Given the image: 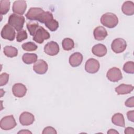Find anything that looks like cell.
<instances>
[{
	"label": "cell",
	"instance_id": "obj_1",
	"mask_svg": "<svg viewBox=\"0 0 134 134\" xmlns=\"http://www.w3.org/2000/svg\"><path fill=\"white\" fill-rule=\"evenodd\" d=\"M47 16V11L45 12L39 7H31L26 14L27 19L31 21H38L42 24H43Z\"/></svg>",
	"mask_w": 134,
	"mask_h": 134
},
{
	"label": "cell",
	"instance_id": "obj_2",
	"mask_svg": "<svg viewBox=\"0 0 134 134\" xmlns=\"http://www.w3.org/2000/svg\"><path fill=\"white\" fill-rule=\"evenodd\" d=\"M100 21L103 26L108 28H113L118 24L117 16L112 13H106L103 14L100 18Z\"/></svg>",
	"mask_w": 134,
	"mask_h": 134
},
{
	"label": "cell",
	"instance_id": "obj_3",
	"mask_svg": "<svg viewBox=\"0 0 134 134\" xmlns=\"http://www.w3.org/2000/svg\"><path fill=\"white\" fill-rule=\"evenodd\" d=\"M25 17L16 14H11L8 19V24L16 30L19 31L22 30L25 23Z\"/></svg>",
	"mask_w": 134,
	"mask_h": 134
},
{
	"label": "cell",
	"instance_id": "obj_4",
	"mask_svg": "<svg viewBox=\"0 0 134 134\" xmlns=\"http://www.w3.org/2000/svg\"><path fill=\"white\" fill-rule=\"evenodd\" d=\"M17 125L13 115H8L2 118L0 121V127L4 130H9L16 127Z\"/></svg>",
	"mask_w": 134,
	"mask_h": 134
},
{
	"label": "cell",
	"instance_id": "obj_5",
	"mask_svg": "<svg viewBox=\"0 0 134 134\" xmlns=\"http://www.w3.org/2000/svg\"><path fill=\"white\" fill-rule=\"evenodd\" d=\"M50 37V34L42 26H39L33 36L32 39L38 43H42L44 40H47Z\"/></svg>",
	"mask_w": 134,
	"mask_h": 134
},
{
	"label": "cell",
	"instance_id": "obj_6",
	"mask_svg": "<svg viewBox=\"0 0 134 134\" xmlns=\"http://www.w3.org/2000/svg\"><path fill=\"white\" fill-rule=\"evenodd\" d=\"M126 48V41L124 39L120 38L114 39L111 44V48L116 53H120L124 52Z\"/></svg>",
	"mask_w": 134,
	"mask_h": 134
},
{
	"label": "cell",
	"instance_id": "obj_7",
	"mask_svg": "<svg viewBox=\"0 0 134 134\" xmlns=\"http://www.w3.org/2000/svg\"><path fill=\"white\" fill-rule=\"evenodd\" d=\"M1 37L4 39L9 41H13L15 39L16 32L15 31L11 26L8 24L4 25L1 32Z\"/></svg>",
	"mask_w": 134,
	"mask_h": 134
},
{
	"label": "cell",
	"instance_id": "obj_8",
	"mask_svg": "<svg viewBox=\"0 0 134 134\" xmlns=\"http://www.w3.org/2000/svg\"><path fill=\"white\" fill-rule=\"evenodd\" d=\"M100 64L98 60L94 58L88 59L85 64V71L91 74L97 72L99 69Z\"/></svg>",
	"mask_w": 134,
	"mask_h": 134
},
{
	"label": "cell",
	"instance_id": "obj_9",
	"mask_svg": "<svg viewBox=\"0 0 134 134\" xmlns=\"http://www.w3.org/2000/svg\"><path fill=\"white\" fill-rule=\"evenodd\" d=\"M106 77L108 80L113 82H117L122 79L120 70L116 67H113L109 69L107 72Z\"/></svg>",
	"mask_w": 134,
	"mask_h": 134
},
{
	"label": "cell",
	"instance_id": "obj_10",
	"mask_svg": "<svg viewBox=\"0 0 134 134\" xmlns=\"http://www.w3.org/2000/svg\"><path fill=\"white\" fill-rule=\"evenodd\" d=\"M60 49L58 44L53 41L48 42L44 47V52L50 56L57 55L59 52Z\"/></svg>",
	"mask_w": 134,
	"mask_h": 134
},
{
	"label": "cell",
	"instance_id": "obj_11",
	"mask_svg": "<svg viewBox=\"0 0 134 134\" xmlns=\"http://www.w3.org/2000/svg\"><path fill=\"white\" fill-rule=\"evenodd\" d=\"M48 69V64L43 60H38L33 65L34 71L38 74H43L46 73Z\"/></svg>",
	"mask_w": 134,
	"mask_h": 134
},
{
	"label": "cell",
	"instance_id": "obj_12",
	"mask_svg": "<svg viewBox=\"0 0 134 134\" xmlns=\"http://www.w3.org/2000/svg\"><path fill=\"white\" fill-rule=\"evenodd\" d=\"M27 8V4L25 1H16L14 2L12 10L14 14L19 15H23Z\"/></svg>",
	"mask_w": 134,
	"mask_h": 134
},
{
	"label": "cell",
	"instance_id": "obj_13",
	"mask_svg": "<svg viewBox=\"0 0 134 134\" xmlns=\"http://www.w3.org/2000/svg\"><path fill=\"white\" fill-rule=\"evenodd\" d=\"M35 116L28 111H24L19 116V122L23 126H29L34 123Z\"/></svg>",
	"mask_w": 134,
	"mask_h": 134
},
{
	"label": "cell",
	"instance_id": "obj_14",
	"mask_svg": "<svg viewBox=\"0 0 134 134\" xmlns=\"http://www.w3.org/2000/svg\"><path fill=\"white\" fill-rule=\"evenodd\" d=\"M27 88L22 83H16L12 87V93L13 95L18 98L24 97L27 92Z\"/></svg>",
	"mask_w": 134,
	"mask_h": 134
},
{
	"label": "cell",
	"instance_id": "obj_15",
	"mask_svg": "<svg viewBox=\"0 0 134 134\" xmlns=\"http://www.w3.org/2000/svg\"><path fill=\"white\" fill-rule=\"evenodd\" d=\"M94 37L95 40L101 41L105 39L108 34L106 29L103 26H98L96 27L93 31Z\"/></svg>",
	"mask_w": 134,
	"mask_h": 134
},
{
	"label": "cell",
	"instance_id": "obj_16",
	"mask_svg": "<svg viewBox=\"0 0 134 134\" xmlns=\"http://www.w3.org/2000/svg\"><path fill=\"white\" fill-rule=\"evenodd\" d=\"M83 61L82 54L78 52H74L71 54L69 58V62L72 67H77L79 66Z\"/></svg>",
	"mask_w": 134,
	"mask_h": 134
},
{
	"label": "cell",
	"instance_id": "obj_17",
	"mask_svg": "<svg viewBox=\"0 0 134 134\" xmlns=\"http://www.w3.org/2000/svg\"><path fill=\"white\" fill-rule=\"evenodd\" d=\"M107 48L105 45L102 43H98L94 45L92 49V52L93 54L98 57H102L107 53Z\"/></svg>",
	"mask_w": 134,
	"mask_h": 134
},
{
	"label": "cell",
	"instance_id": "obj_18",
	"mask_svg": "<svg viewBox=\"0 0 134 134\" xmlns=\"http://www.w3.org/2000/svg\"><path fill=\"white\" fill-rule=\"evenodd\" d=\"M133 90V86L130 84H121L115 89L118 95H124L130 93Z\"/></svg>",
	"mask_w": 134,
	"mask_h": 134
},
{
	"label": "cell",
	"instance_id": "obj_19",
	"mask_svg": "<svg viewBox=\"0 0 134 134\" xmlns=\"http://www.w3.org/2000/svg\"><path fill=\"white\" fill-rule=\"evenodd\" d=\"M122 13L127 16H131L134 14V3L132 1H126L121 7Z\"/></svg>",
	"mask_w": 134,
	"mask_h": 134
},
{
	"label": "cell",
	"instance_id": "obj_20",
	"mask_svg": "<svg viewBox=\"0 0 134 134\" xmlns=\"http://www.w3.org/2000/svg\"><path fill=\"white\" fill-rule=\"evenodd\" d=\"M111 121L115 125L119 127H125V119L123 115L121 113H118L115 114L111 118Z\"/></svg>",
	"mask_w": 134,
	"mask_h": 134
},
{
	"label": "cell",
	"instance_id": "obj_21",
	"mask_svg": "<svg viewBox=\"0 0 134 134\" xmlns=\"http://www.w3.org/2000/svg\"><path fill=\"white\" fill-rule=\"evenodd\" d=\"M38 56L36 53H24L22 57L23 62L27 64H30L35 63L37 61Z\"/></svg>",
	"mask_w": 134,
	"mask_h": 134
},
{
	"label": "cell",
	"instance_id": "obj_22",
	"mask_svg": "<svg viewBox=\"0 0 134 134\" xmlns=\"http://www.w3.org/2000/svg\"><path fill=\"white\" fill-rule=\"evenodd\" d=\"M4 54L9 58L15 57L18 54V50L15 47L10 46H6L4 48Z\"/></svg>",
	"mask_w": 134,
	"mask_h": 134
},
{
	"label": "cell",
	"instance_id": "obj_23",
	"mask_svg": "<svg viewBox=\"0 0 134 134\" xmlns=\"http://www.w3.org/2000/svg\"><path fill=\"white\" fill-rule=\"evenodd\" d=\"M62 46L64 50L69 51L74 48V42L72 39L65 38L62 41Z\"/></svg>",
	"mask_w": 134,
	"mask_h": 134
},
{
	"label": "cell",
	"instance_id": "obj_24",
	"mask_svg": "<svg viewBox=\"0 0 134 134\" xmlns=\"http://www.w3.org/2000/svg\"><path fill=\"white\" fill-rule=\"evenodd\" d=\"M10 2L9 1H0V9L1 15H5L8 12L10 8Z\"/></svg>",
	"mask_w": 134,
	"mask_h": 134
},
{
	"label": "cell",
	"instance_id": "obj_25",
	"mask_svg": "<svg viewBox=\"0 0 134 134\" xmlns=\"http://www.w3.org/2000/svg\"><path fill=\"white\" fill-rule=\"evenodd\" d=\"M26 26H27V28L29 32L30 35L32 36H34V35H35L37 29L39 27V24L37 22L32 21L27 23Z\"/></svg>",
	"mask_w": 134,
	"mask_h": 134
},
{
	"label": "cell",
	"instance_id": "obj_26",
	"mask_svg": "<svg viewBox=\"0 0 134 134\" xmlns=\"http://www.w3.org/2000/svg\"><path fill=\"white\" fill-rule=\"evenodd\" d=\"M45 26L51 31H54L59 27V23L54 19H51L44 24Z\"/></svg>",
	"mask_w": 134,
	"mask_h": 134
},
{
	"label": "cell",
	"instance_id": "obj_27",
	"mask_svg": "<svg viewBox=\"0 0 134 134\" xmlns=\"http://www.w3.org/2000/svg\"><path fill=\"white\" fill-rule=\"evenodd\" d=\"M21 47L24 50L27 51H35L38 48V46L34 42L31 41L24 43L21 45Z\"/></svg>",
	"mask_w": 134,
	"mask_h": 134
},
{
	"label": "cell",
	"instance_id": "obj_28",
	"mask_svg": "<svg viewBox=\"0 0 134 134\" xmlns=\"http://www.w3.org/2000/svg\"><path fill=\"white\" fill-rule=\"evenodd\" d=\"M123 70L127 73H134V62L133 61H128L123 66Z\"/></svg>",
	"mask_w": 134,
	"mask_h": 134
},
{
	"label": "cell",
	"instance_id": "obj_29",
	"mask_svg": "<svg viewBox=\"0 0 134 134\" xmlns=\"http://www.w3.org/2000/svg\"><path fill=\"white\" fill-rule=\"evenodd\" d=\"M28 37L27 34L26 30H21L18 32L16 36V40L18 42H20L24 40H26Z\"/></svg>",
	"mask_w": 134,
	"mask_h": 134
},
{
	"label": "cell",
	"instance_id": "obj_30",
	"mask_svg": "<svg viewBox=\"0 0 134 134\" xmlns=\"http://www.w3.org/2000/svg\"><path fill=\"white\" fill-rule=\"evenodd\" d=\"M9 74L7 73H3L0 75V86L6 85L8 82Z\"/></svg>",
	"mask_w": 134,
	"mask_h": 134
},
{
	"label": "cell",
	"instance_id": "obj_31",
	"mask_svg": "<svg viewBox=\"0 0 134 134\" xmlns=\"http://www.w3.org/2000/svg\"><path fill=\"white\" fill-rule=\"evenodd\" d=\"M42 134H50V133H53V134H57V132L55 130V129L53 128L52 127L48 126L45 127L42 131Z\"/></svg>",
	"mask_w": 134,
	"mask_h": 134
},
{
	"label": "cell",
	"instance_id": "obj_32",
	"mask_svg": "<svg viewBox=\"0 0 134 134\" xmlns=\"http://www.w3.org/2000/svg\"><path fill=\"white\" fill-rule=\"evenodd\" d=\"M134 97L132 96L129 98H128L126 102H125V105L126 106L128 107H134Z\"/></svg>",
	"mask_w": 134,
	"mask_h": 134
},
{
	"label": "cell",
	"instance_id": "obj_33",
	"mask_svg": "<svg viewBox=\"0 0 134 134\" xmlns=\"http://www.w3.org/2000/svg\"><path fill=\"white\" fill-rule=\"evenodd\" d=\"M127 116L128 119L131 122H134V111L130 110L127 113Z\"/></svg>",
	"mask_w": 134,
	"mask_h": 134
},
{
	"label": "cell",
	"instance_id": "obj_34",
	"mask_svg": "<svg viewBox=\"0 0 134 134\" xmlns=\"http://www.w3.org/2000/svg\"><path fill=\"white\" fill-rule=\"evenodd\" d=\"M125 133H127V134H129V133H131V134H133L134 133V129L132 127H127L124 131Z\"/></svg>",
	"mask_w": 134,
	"mask_h": 134
},
{
	"label": "cell",
	"instance_id": "obj_35",
	"mask_svg": "<svg viewBox=\"0 0 134 134\" xmlns=\"http://www.w3.org/2000/svg\"><path fill=\"white\" fill-rule=\"evenodd\" d=\"M107 133L108 134H109V133H111V134L112 133H119V132L114 129H110L107 131Z\"/></svg>",
	"mask_w": 134,
	"mask_h": 134
},
{
	"label": "cell",
	"instance_id": "obj_36",
	"mask_svg": "<svg viewBox=\"0 0 134 134\" xmlns=\"http://www.w3.org/2000/svg\"><path fill=\"white\" fill-rule=\"evenodd\" d=\"M18 133H32V132L27 130H23L19 131Z\"/></svg>",
	"mask_w": 134,
	"mask_h": 134
}]
</instances>
